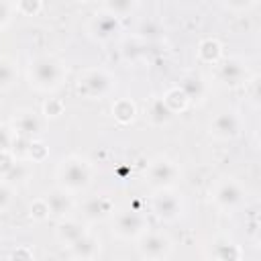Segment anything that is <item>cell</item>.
Wrapping results in <instances>:
<instances>
[{"instance_id": "4fadbf2b", "label": "cell", "mask_w": 261, "mask_h": 261, "mask_svg": "<svg viewBox=\"0 0 261 261\" xmlns=\"http://www.w3.org/2000/svg\"><path fill=\"white\" fill-rule=\"evenodd\" d=\"M92 29H94V33L100 37V39H108V37H112L116 31H118V20H116V16L114 14H100L98 18H94V22H92Z\"/></svg>"}, {"instance_id": "2e32d148", "label": "cell", "mask_w": 261, "mask_h": 261, "mask_svg": "<svg viewBox=\"0 0 261 261\" xmlns=\"http://www.w3.org/2000/svg\"><path fill=\"white\" fill-rule=\"evenodd\" d=\"M214 257L218 261H239L241 257V249L237 247V243L228 241V239H220L214 245Z\"/></svg>"}, {"instance_id": "d6986e66", "label": "cell", "mask_w": 261, "mask_h": 261, "mask_svg": "<svg viewBox=\"0 0 261 261\" xmlns=\"http://www.w3.org/2000/svg\"><path fill=\"white\" fill-rule=\"evenodd\" d=\"M16 80V67L8 59H0V90H8Z\"/></svg>"}, {"instance_id": "9c48e42d", "label": "cell", "mask_w": 261, "mask_h": 261, "mask_svg": "<svg viewBox=\"0 0 261 261\" xmlns=\"http://www.w3.org/2000/svg\"><path fill=\"white\" fill-rule=\"evenodd\" d=\"M243 198V192L239 188L237 181L232 179H226V181H220L216 188H214V194H212V200L220 206V208H234Z\"/></svg>"}, {"instance_id": "9a60e30c", "label": "cell", "mask_w": 261, "mask_h": 261, "mask_svg": "<svg viewBox=\"0 0 261 261\" xmlns=\"http://www.w3.org/2000/svg\"><path fill=\"white\" fill-rule=\"evenodd\" d=\"M84 234H86V230H84V226H82L77 220H65V222H61L59 228H57L59 241L67 243L69 247H71L80 237H84Z\"/></svg>"}, {"instance_id": "6da1fadb", "label": "cell", "mask_w": 261, "mask_h": 261, "mask_svg": "<svg viewBox=\"0 0 261 261\" xmlns=\"http://www.w3.org/2000/svg\"><path fill=\"white\" fill-rule=\"evenodd\" d=\"M63 77V69H61V63L55 61L53 57H37L33 63H31V80L33 84L39 88V90H53L59 86Z\"/></svg>"}, {"instance_id": "4316f807", "label": "cell", "mask_w": 261, "mask_h": 261, "mask_svg": "<svg viewBox=\"0 0 261 261\" xmlns=\"http://www.w3.org/2000/svg\"><path fill=\"white\" fill-rule=\"evenodd\" d=\"M10 198H12L10 188H8V186H4V184H0V210H4V208L8 206Z\"/></svg>"}, {"instance_id": "5b68a950", "label": "cell", "mask_w": 261, "mask_h": 261, "mask_svg": "<svg viewBox=\"0 0 261 261\" xmlns=\"http://www.w3.org/2000/svg\"><path fill=\"white\" fill-rule=\"evenodd\" d=\"M171 249V243L165 234L161 232H147L141 237L139 241V253L145 257V259H151V261H159L163 259Z\"/></svg>"}, {"instance_id": "83f0119b", "label": "cell", "mask_w": 261, "mask_h": 261, "mask_svg": "<svg viewBox=\"0 0 261 261\" xmlns=\"http://www.w3.org/2000/svg\"><path fill=\"white\" fill-rule=\"evenodd\" d=\"M12 261H33V253H31L27 247H20V249H16V253L12 255Z\"/></svg>"}, {"instance_id": "5bb4252c", "label": "cell", "mask_w": 261, "mask_h": 261, "mask_svg": "<svg viewBox=\"0 0 261 261\" xmlns=\"http://www.w3.org/2000/svg\"><path fill=\"white\" fill-rule=\"evenodd\" d=\"M112 210V202L108 198H90L86 204H84V214L90 218V220H96V218H102L106 216L108 212Z\"/></svg>"}, {"instance_id": "7a4b0ae2", "label": "cell", "mask_w": 261, "mask_h": 261, "mask_svg": "<svg viewBox=\"0 0 261 261\" xmlns=\"http://www.w3.org/2000/svg\"><path fill=\"white\" fill-rule=\"evenodd\" d=\"M59 177H61L63 188L77 192V190H82V188L88 186V181H90V169H88V165L82 159L69 157V159H65L61 163Z\"/></svg>"}, {"instance_id": "7c38bea8", "label": "cell", "mask_w": 261, "mask_h": 261, "mask_svg": "<svg viewBox=\"0 0 261 261\" xmlns=\"http://www.w3.org/2000/svg\"><path fill=\"white\" fill-rule=\"evenodd\" d=\"M45 202H47V206H49V214H55V216H63L65 212L71 210V200H69V196H67L65 192H61V190L51 192V194L45 198Z\"/></svg>"}, {"instance_id": "484cf974", "label": "cell", "mask_w": 261, "mask_h": 261, "mask_svg": "<svg viewBox=\"0 0 261 261\" xmlns=\"http://www.w3.org/2000/svg\"><path fill=\"white\" fill-rule=\"evenodd\" d=\"M61 110H63V106H61V102H57V100H49V102L45 104V112H47V116H59Z\"/></svg>"}, {"instance_id": "7402d4cb", "label": "cell", "mask_w": 261, "mask_h": 261, "mask_svg": "<svg viewBox=\"0 0 261 261\" xmlns=\"http://www.w3.org/2000/svg\"><path fill=\"white\" fill-rule=\"evenodd\" d=\"M200 55L206 59V61H214L218 55H220V45L216 41H204L200 45Z\"/></svg>"}, {"instance_id": "52a82bcc", "label": "cell", "mask_w": 261, "mask_h": 261, "mask_svg": "<svg viewBox=\"0 0 261 261\" xmlns=\"http://www.w3.org/2000/svg\"><path fill=\"white\" fill-rule=\"evenodd\" d=\"M175 177H177V167H175L173 161H169V159H165V157H159V159H155V161L149 165V179H151L155 186L165 188V186L173 184Z\"/></svg>"}, {"instance_id": "3957f363", "label": "cell", "mask_w": 261, "mask_h": 261, "mask_svg": "<svg viewBox=\"0 0 261 261\" xmlns=\"http://www.w3.org/2000/svg\"><path fill=\"white\" fill-rule=\"evenodd\" d=\"M112 88V77L102 69H90L80 77V92L90 98H100Z\"/></svg>"}, {"instance_id": "30bf717a", "label": "cell", "mask_w": 261, "mask_h": 261, "mask_svg": "<svg viewBox=\"0 0 261 261\" xmlns=\"http://www.w3.org/2000/svg\"><path fill=\"white\" fill-rule=\"evenodd\" d=\"M71 253H73V257H77L80 261H92L96 255H98V251H100V243L92 237V234H84V237H80L71 247Z\"/></svg>"}, {"instance_id": "8fae6325", "label": "cell", "mask_w": 261, "mask_h": 261, "mask_svg": "<svg viewBox=\"0 0 261 261\" xmlns=\"http://www.w3.org/2000/svg\"><path fill=\"white\" fill-rule=\"evenodd\" d=\"M14 128H16V135L20 139L33 137L39 130V118H37V114L31 112V110H24V112L16 114L14 116Z\"/></svg>"}, {"instance_id": "ac0fdd59", "label": "cell", "mask_w": 261, "mask_h": 261, "mask_svg": "<svg viewBox=\"0 0 261 261\" xmlns=\"http://www.w3.org/2000/svg\"><path fill=\"white\" fill-rule=\"evenodd\" d=\"M169 116H171V110L163 104V100H153V102H151L149 118H151L155 124H163V122H167Z\"/></svg>"}, {"instance_id": "e0dca14e", "label": "cell", "mask_w": 261, "mask_h": 261, "mask_svg": "<svg viewBox=\"0 0 261 261\" xmlns=\"http://www.w3.org/2000/svg\"><path fill=\"white\" fill-rule=\"evenodd\" d=\"M245 75H247V73H245V67H243L239 61H234V59L226 61V63L220 67V77H222L224 82H228V84H241Z\"/></svg>"}, {"instance_id": "8992f818", "label": "cell", "mask_w": 261, "mask_h": 261, "mask_svg": "<svg viewBox=\"0 0 261 261\" xmlns=\"http://www.w3.org/2000/svg\"><path fill=\"white\" fill-rule=\"evenodd\" d=\"M145 228V218L137 210H122L114 218V232L122 239H130L141 234Z\"/></svg>"}, {"instance_id": "603a6c76", "label": "cell", "mask_w": 261, "mask_h": 261, "mask_svg": "<svg viewBox=\"0 0 261 261\" xmlns=\"http://www.w3.org/2000/svg\"><path fill=\"white\" fill-rule=\"evenodd\" d=\"M31 216L37 218V220H43V218L49 216V206H47V202H45L43 198H39V200L33 202V206H31Z\"/></svg>"}, {"instance_id": "277c9868", "label": "cell", "mask_w": 261, "mask_h": 261, "mask_svg": "<svg viewBox=\"0 0 261 261\" xmlns=\"http://www.w3.org/2000/svg\"><path fill=\"white\" fill-rule=\"evenodd\" d=\"M153 210L163 220H173L181 214V198L171 190H159L153 196Z\"/></svg>"}, {"instance_id": "d4e9b609", "label": "cell", "mask_w": 261, "mask_h": 261, "mask_svg": "<svg viewBox=\"0 0 261 261\" xmlns=\"http://www.w3.org/2000/svg\"><path fill=\"white\" fill-rule=\"evenodd\" d=\"M10 145H12V135H10V130L0 124V151H6Z\"/></svg>"}, {"instance_id": "ba28073f", "label": "cell", "mask_w": 261, "mask_h": 261, "mask_svg": "<svg viewBox=\"0 0 261 261\" xmlns=\"http://www.w3.org/2000/svg\"><path fill=\"white\" fill-rule=\"evenodd\" d=\"M239 126H241V122L234 112H220L210 122V133L216 139H232L239 135Z\"/></svg>"}, {"instance_id": "f1b7e54d", "label": "cell", "mask_w": 261, "mask_h": 261, "mask_svg": "<svg viewBox=\"0 0 261 261\" xmlns=\"http://www.w3.org/2000/svg\"><path fill=\"white\" fill-rule=\"evenodd\" d=\"M8 20V4L0 2V24H4Z\"/></svg>"}, {"instance_id": "44dd1931", "label": "cell", "mask_w": 261, "mask_h": 261, "mask_svg": "<svg viewBox=\"0 0 261 261\" xmlns=\"http://www.w3.org/2000/svg\"><path fill=\"white\" fill-rule=\"evenodd\" d=\"M112 112H114V116H116L120 122H128V120L135 116V106H133L128 100H118V102L114 104Z\"/></svg>"}, {"instance_id": "ffe728a7", "label": "cell", "mask_w": 261, "mask_h": 261, "mask_svg": "<svg viewBox=\"0 0 261 261\" xmlns=\"http://www.w3.org/2000/svg\"><path fill=\"white\" fill-rule=\"evenodd\" d=\"M184 94H186V98H198V96H202V92H204V84H202V80L200 77H186L184 82H181V88H179Z\"/></svg>"}, {"instance_id": "cb8c5ba5", "label": "cell", "mask_w": 261, "mask_h": 261, "mask_svg": "<svg viewBox=\"0 0 261 261\" xmlns=\"http://www.w3.org/2000/svg\"><path fill=\"white\" fill-rule=\"evenodd\" d=\"M14 161H12V157H10V153L8 151H0V177H6L12 169H14Z\"/></svg>"}]
</instances>
